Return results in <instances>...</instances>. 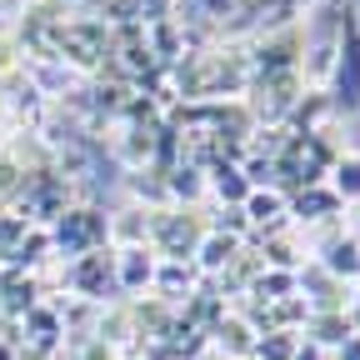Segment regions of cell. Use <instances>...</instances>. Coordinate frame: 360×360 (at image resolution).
Segmentation results:
<instances>
[{
	"label": "cell",
	"instance_id": "6da1fadb",
	"mask_svg": "<svg viewBox=\"0 0 360 360\" xmlns=\"http://www.w3.org/2000/svg\"><path fill=\"white\" fill-rule=\"evenodd\" d=\"M326 80H330V90H326L330 110L335 115H360V20H355V11H340L335 56H330Z\"/></svg>",
	"mask_w": 360,
	"mask_h": 360
},
{
	"label": "cell",
	"instance_id": "7a4b0ae2",
	"mask_svg": "<svg viewBox=\"0 0 360 360\" xmlns=\"http://www.w3.org/2000/svg\"><path fill=\"white\" fill-rule=\"evenodd\" d=\"M295 6L300 0H191V20H200L210 30H255V25L270 30L276 20H290Z\"/></svg>",
	"mask_w": 360,
	"mask_h": 360
},
{
	"label": "cell",
	"instance_id": "3957f363",
	"mask_svg": "<svg viewBox=\"0 0 360 360\" xmlns=\"http://www.w3.org/2000/svg\"><path fill=\"white\" fill-rule=\"evenodd\" d=\"M110 236V220H101L96 210H60L56 215V245L65 255H90Z\"/></svg>",
	"mask_w": 360,
	"mask_h": 360
},
{
	"label": "cell",
	"instance_id": "277c9868",
	"mask_svg": "<svg viewBox=\"0 0 360 360\" xmlns=\"http://www.w3.org/2000/svg\"><path fill=\"white\" fill-rule=\"evenodd\" d=\"M65 281L75 285V295L105 300V290H120V281H115V255H110V250H90V255H75V265L65 270Z\"/></svg>",
	"mask_w": 360,
	"mask_h": 360
},
{
	"label": "cell",
	"instance_id": "5b68a950",
	"mask_svg": "<svg viewBox=\"0 0 360 360\" xmlns=\"http://www.w3.org/2000/svg\"><path fill=\"white\" fill-rule=\"evenodd\" d=\"M250 90H255V110L276 125V120H285L290 115V105L300 101V70H281V75H255L250 80Z\"/></svg>",
	"mask_w": 360,
	"mask_h": 360
},
{
	"label": "cell",
	"instance_id": "8992f818",
	"mask_svg": "<svg viewBox=\"0 0 360 360\" xmlns=\"http://www.w3.org/2000/svg\"><path fill=\"white\" fill-rule=\"evenodd\" d=\"M200 236H205V225H200L195 215H155V220H150V240H155L170 260L195 255Z\"/></svg>",
	"mask_w": 360,
	"mask_h": 360
},
{
	"label": "cell",
	"instance_id": "52a82bcc",
	"mask_svg": "<svg viewBox=\"0 0 360 360\" xmlns=\"http://www.w3.org/2000/svg\"><path fill=\"white\" fill-rule=\"evenodd\" d=\"M115 281H120V290H146L155 281V255L146 245H125L115 255Z\"/></svg>",
	"mask_w": 360,
	"mask_h": 360
},
{
	"label": "cell",
	"instance_id": "ba28073f",
	"mask_svg": "<svg viewBox=\"0 0 360 360\" xmlns=\"http://www.w3.org/2000/svg\"><path fill=\"white\" fill-rule=\"evenodd\" d=\"M205 191H215V200H225V205H245L250 180H245V170H240L236 160H215V165H210V180H205Z\"/></svg>",
	"mask_w": 360,
	"mask_h": 360
},
{
	"label": "cell",
	"instance_id": "9c48e42d",
	"mask_svg": "<svg viewBox=\"0 0 360 360\" xmlns=\"http://www.w3.org/2000/svg\"><path fill=\"white\" fill-rule=\"evenodd\" d=\"M245 220H250V231H276V225H281V215H285V195L281 191H250L245 195Z\"/></svg>",
	"mask_w": 360,
	"mask_h": 360
},
{
	"label": "cell",
	"instance_id": "30bf717a",
	"mask_svg": "<svg viewBox=\"0 0 360 360\" xmlns=\"http://www.w3.org/2000/svg\"><path fill=\"white\" fill-rule=\"evenodd\" d=\"M285 210H295L300 220H326L340 210V200L330 186H305V191H295V200H285Z\"/></svg>",
	"mask_w": 360,
	"mask_h": 360
},
{
	"label": "cell",
	"instance_id": "8fae6325",
	"mask_svg": "<svg viewBox=\"0 0 360 360\" xmlns=\"http://www.w3.org/2000/svg\"><path fill=\"white\" fill-rule=\"evenodd\" d=\"M195 255H200V270H225V265H236L240 240L236 236H220V231H205L200 245H195Z\"/></svg>",
	"mask_w": 360,
	"mask_h": 360
},
{
	"label": "cell",
	"instance_id": "7c38bea8",
	"mask_svg": "<svg viewBox=\"0 0 360 360\" xmlns=\"http://www.w3.org/2000/svg\"><path fill=\"white\" fill-rule=\"evenodd\" d=\"M330 191H335V200H360V155H335Z\"/></svg>",
	"mask_w": 360,
	"mask_h": 360
},
{
	"label": "cell",
	"instance_id": "4fadbf2b",
	"mask_svg": "<svg viewBox=\"0 0 360 360\" xmlns=\"http://www.w3.org/2000/svg\"><path fill=\"white\" fill-rule=\"evenodd\" d=\"M326 270L330 276H360V240H330L326 245Z\"/></svg>",
	"mask_w": 360,
	"mask_h": 360
},
{
	"label": "cell",
	"instance_id": "5bb4252c",
	"mask_svg": "<svg viewBox=\"0 0 360 360\" xmlns=\"http://www.w3.org/2000/svg\"><path fill=\"white\" fill-rule=\"evenodd\" d=\"M250 355H260V360H295V335L290 330H270V335L255 340Z\"/></svg>",
	"mask_w": 360,
	"mask_h": 360
},
{
	"label": "cell",
	"instance_id": "9a60e30c",
	"mask_svg": "<svg viewBox=\"0 0 360 360\" xmlns=\"http://www.w3.org/2000/svg\"><path fill=\"white\" fill-rule=\"evenodd\" d=\"M345 335H355V326L345 321V310H330V315H315V340H321V345H340Z\"/></svg>",
	"mask_w": 360,
	"mask_h": 360
},
{
	"label": "cell",
	"instance_id": "2e32d148",
	"mask_svg": "<svg viewBox=\"0 0 360 360\" xmlns=\"http://www.w3.org/2000/svg\"><path fill=\"white\" fill-rule=\"evenodd\" d=\"M215 335H220V345H231L236 355H250V350H255L250 330H245V326L236 321V315H231V321H220V326H215Z\"/></svg>",
	"mask_w": 360,
	"mask_h": 360
},
{
	"label": "cell",
	"instance_id": "e0dca14e",
	"mask_svg": "<svg viewBox=\"0 0 360 360\" xmlns=\"http://www.w3.org/2000/svg\"><path fill=\"white\" fill-rule=\"evenodd\" d=\"M165 186H170L175 195H200V191H205V180L195 175V165H175V170H170V180H165Z\"/></svg>",
	"mask_w": 360,
	"mask_h": 360
},
{
	"label": "cell",
	"instance_id": "ac0fdd59",
	"mask_svg": "<svg viewBox=\"0 0 360 360\" xmlns=\"http://www.w3.org/2000/svg\"><path fill=\"white\" fill-rule=\"evenodd\" d=\"M0 360H15V350H11L6 340H0Z\"/></svg>",
	"mask_w": 360,
	"mask_h": 360
},
{
	"label": "cell",
	"instance_id": "d6986e66",
	"mask_svg": "<svg viewBox=\"0 0 360 360\" xmlns=\"http://www.w3.org/2000/svg\"><path fill=\"white\" fill-rule=\"evenodd\" d=\"M355 6H360V0H355Z\"/></svg>",
	"mask_w": 360,
	"mask_h": 360
}]
</instances>
